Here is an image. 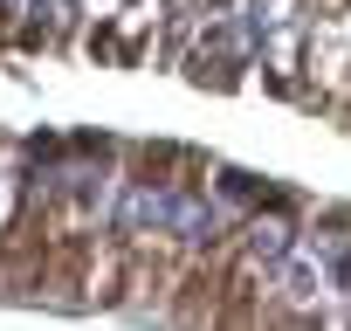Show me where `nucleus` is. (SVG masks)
<instances>
[{
  "instance_id": "nucleus-1",
  "label": "nucleus",
  "mask_w": 351,
  "mask_h": 331,
  "mask_svg": "<svg viewBox=\"0 0 351 331\" xmlns=\"http://www.w3.org/2000/svg\"><path fill=\"white\" fill-rule=\"evenodd\" d=\"M172 201H180V180H124L110 228H117L124 242H152V235H165V221H172Z\"/></svg>"
},
{
  "instance_id": "nucleus-2",
  "label": "nucleus",
  "mask_w": 351,
  "mask_h": 331,
  "mask_svg": "<svg viewBox=\"0 0 351 331\" xmlns=\"http://www.w3.org/2000/svg\"><path fill=\"white\" fill-rule=\"evenodd\" d=\"M241 249H248V262H255V269H276V262L296 249L289 214H248V221H241Z\"/></svg>"
},
{
  "instance_id": "nucleus-3",
  "label": "nucleus",
  "mask_w": 351,
  "mask_h": 331,
  "mask_svg": "<svg viewBox=\"0 0 351 331\" xmlns=\"http://www.w3.org/2000/svg\"><path fill=\"white\" fill-rule=\"evenodd\" d=\"M0 14H28V0H0Z\"/></svg>"
}]
</instances>
